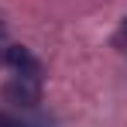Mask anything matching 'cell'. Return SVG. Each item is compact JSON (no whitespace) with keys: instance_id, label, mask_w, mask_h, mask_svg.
Wrapping results in <instances>:
<instances>
[{"instance_id":"6da1fadb","label":"cell","mask_w":127,"mask_h":127,"mask_svg":"<svg viewBox=\"0 0 127 127\" xmlns=\"http://www.w3.org/2000/svg\"><path fill=\"white\" fill-rule=\"evenodd\" d=\"M3 100L14 103V106H24V110L38 106V103H41V79L14 76L10 83H3Z\"/></svg>"},{"instance_id":"7a4b0ae2","label":"cell","mask_w":127,"mask_h":127,"mask_svg":"<svg viewBox=\"0 0 127 127\" xmlns=\"http://www.w3.org/2000/svg\"><path fill=\"white\" fill-rule=\"evenodd\" d=\"M0 62H7L17 76H28V79H41V62L28 52V48H21V45H7L3 52H0Z\"/></svg>"},{"instance_id":"3957f363","label":"cell","mask_w":127,"mask_h":127,"mask_svg":"<svg viewBox=\"0 0 127 127\" xmlns=\"http://www.w3.org/2000/svg\"><path fill=\"white\" fill-rule=\"evenodd\" d=\"M0 127H38V124H28L21 117H14V113H3L0 110Z\"/></svg>"},{"instance_id":"277c9868","label":"cell","mask_w":127,"mask_h":127,"mask_svg":"<svg viewBox=\"0 0 127 127\" xmlns=\"http://www.w3.org/2000/svg\"><path fill=\"white\" fill-rule=\"evenodd\" d=\"M0 28H3V21H0Z\"/></svg>"}]
</instances>
